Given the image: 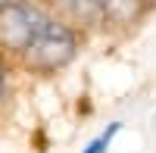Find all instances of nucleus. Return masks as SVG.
<instances>
[{
    "label": "nucleus",
    "mask_w": 156,
    "mask_h": 153,
    "mask_svg": "<svg viewBox=\"0 0 156 153\" xmlns=\"http://www.w3.org/2000/svg\"><path fill=\"white\" fill-rule=\"evenodd\" d=\"M81 44H84V31H78L72 22H66L59 12L47 6L37 19L22 56L16 59V66L28 75H56L75 62Z\"/></svg>",
    "instance_id": "f257e3e1"
},
{
    "label": "nucleus",
    "mask_w": 156,
    "mask_h": 153,
    "mask_svg": "<svg viewBox=\"0 0 156 153\" xmlns=\"http://www.w3.org/2000/svg\"><path fill=\"white\" fill-rule=\"evenodd\" d=\"M103 12V28H134L150 12L147 0H97Z\"/></svg>",
    "instance_id": "f03ea898"
},
{
    "label": "nucleus",
    "mask_w": 156,
    "mask_h": 153,
    "mask_svg": "<svg viewBox=\"0 0 156 153\" xmlns=\"http://www.w3.org/2000/svg\"><path fill=\"white\" fill-rule=\"evenodd\" d=\"M119 131H122V122H109V125H106V131H100V134H97V137H94V141H90L81 153H106V150L112 147V137L119 134Z\"/></svg>",
    "instance_id": "7ed1b4c3"
},
{
    "label": "nucleus",
    "mask_w": 156,
    "mask_h": 153,
    "mask_svg": "<svg viewBox=\"0 0 156 153\" xmlns=\"http://www.w3.org/2000/svg\"><path fill=\"white\" fill-rule=\"evenodd\" d=\"M9 59L0 53V109H3V103H6V97H9Z\"/></svg>",
    "instance_id": "20e7f679"
},
{
    "label": "nucleus",
    "mask_w": 156,
    "mask_h": 153,
    "mask_svg": "<svg viewBox=\"0 0 156 153\" xmlns=\"http://www.w3.org/2000/svg\"><path fill=\"white\" fill-rule=\"evenodd\" d=\"M147 6H150V9H156V0H147Z\"/></svg>",
    "instance_id": "39448f33"
},
{
    "label": "nucleus",
    "mask_w": 156,
    "mask_h": 153,
    "mask_svg": "<svg viewBox=\"0 0 156 153\" xmlns=\"http://www.w3.org/2000/svg\"><path fill=\"white\" fill-rule=\"evenodd\" d=\"M6 3H16V0H0V6H6Z\"/></svg>",
    "instance_id": "423d86ee"
}]
</instances>
